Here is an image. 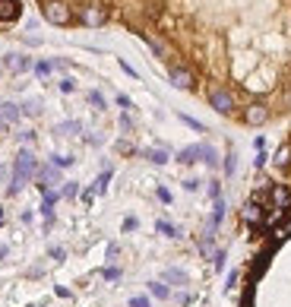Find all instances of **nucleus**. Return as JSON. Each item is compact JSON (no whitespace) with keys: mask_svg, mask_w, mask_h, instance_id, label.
<instances>
[{"mask_svg":"<svg viewBox=\"0 0 291 307\" xmlns=\"http://www.w3.org/2000/svg\"><path fill=\"white\" fill-rule=\"evenodd\" d=\"M73 165V155H54V168H70Z\"/></svg>","mask_w":291,"mask_h":307,"instance_id":"nucleus-19","label":"nucleus"},{"mask_svg":"<svg viewBox=\"0 0 291 307\" xmlns=\"http://www.w3.org/2000/svg\"><path fill=\"white\" fill-rule=\"evenodd\" d=\"M82 127H79V120H67V124H60L57 127V133H79Z\"/></svg>","mask_w":291,"mask_h":307,"instance_id":"nucleus-16","label":"nucleus"},{"mask_svg":"<svg viewBox=\"0 0 291 307\" xmlns=\"http://www.w3.org/2000/svg\"><path fill=\"white\" fill-rule=\"evenodd\" d=\"M82 23L86 26H101L105 23V10L101 7H86L82 10Z\"/></svg>","mask_w":291,"mask_h":307,"instance_id":"nucleus-9","label":"nucleus"},{"mask_svg":"<svg viewBox=\"0 0 291 307\" xmlns=\"http://www.w3.org/2000/svg\"><path fill=\"white\" fill-rule=\"evenodd\" d=\"M244 222H247L250 228H260V225H263V206H260L257 200H250V203L244 206Z\"/></svg>","mask_w":291,"mask_h":307,"instance_id":"nucleus-4","label":"nucleus"},{"mask_svg":"<svg viewBox=\"0 0 291 307\" xmlns=\"http://www.w3.org/2000/svg\"><path fill=\"white\" fill-rule=\"evenodd\" d=\"M225 171H228V174L234 171V155H228V158H225Z\"/></svg>","mask_w":291,"mask_h":307,"instance_id":"nucleus-36","label":"nucleus"},{"mask_svg":"<svg viewBox=\"0 0 291 307\" xmlns=\"http://www.w3.org/2000/svg\"><path fill=\"white\" fill-rule=\"evenodd\" d=\"M146 45H149V48H152V54H158V57H161V54H165V48H161V42H155V38H146Z\"/></svg>","mask_w":291,"mask_h":307,"instance_id":"nucleus-23","label":"nucleus"},{"mask_svg":"<svg viewBox=\"0 0 291 307\" xmlns=\"http://www.w3.org/2000/svg\"><path fill=\"white\" fill-rule=\"evenodd\" d=\"M120 67H123V73H127V76H136V70H133L130 64H127V60H120Z\"/></svg>","mask_w":291,"mask_h":307,"instance_id":"nucleus-33","label":"nucleus"},{"mask_svg":"<svg viewBox=\"0 0 291 307\" xmlns=\"http://www.w3.org/2000/svg\"><path fill=\"white\" fill-rule=\"evenodd\" d=\"M130 307H149V298H142V295H139V298L130 301Z\"/></svg>","mask_w":291,"mask_h":307,"instance_id":"nucleus-29","label":"nucleus"},{"mask_svg":"<svg viewBox=\"0 0 291 307\" xmlns=\"http://www.w3.org/2000/svg\"><path fill=\"white\" fill-rule=\"evenodd\" d=\"M203 161H206V165H209V168H215V165H218V155H215V149L203 146Z\"/></svg>","mask_w":291,"mask_h":307,"instance_id":"nucleus-17","label":"nucleus"},{"mask_svg":"<svg viewBox=\"0 0 291 307\" xmlns=\"http://www.w3.org/2000/svg\"><path fill=\"white\" fill-rule=\"evenodd\" d=\"M165 282H174V285H187V273H180V269H165Z\"/></svg>","mask_w":291,"mask_h":307,"instance_id":"nucleus-11","label":"nucleus"},{"mask_svg":"<svg viewBox=\"0 0 291 307\" xmlns=\"http://www.w3.org/2000/svg\"><path fill=\"white\" fill-rule=\"evenodd\" d=\"M101 276H105V279H120V269H114V266H108V269H105V273H101Z\"/></svg>","mask_w":291,"mask_h":307,"instance_id":"nucleus-27","label":"nucleus"},{"mask_svg":"<svg viewBox=\"0 0 291 307\" xmlns=\"http://www.w3.org/2000/svg\"><path fill=\"white\" fill-rule=\"evenodd\" d=\"M158 200H161V203H171V193H168L165 187H158Z\"/></svg>","mask_w":291,"mask_h":307,"instance_id":"nucleus-31","label":"nucleus"},{"mask_svg":"<svg viewBox=\"0 0 291 307\" xmlns=\"http://www.w3.org/2000/svg\"><path fill=\"white\" fill-rule=\"evenodd\" d=\"M16 16H19V4H16V0H0V19L13 23Z\"/></svg>","mask_w":291,"mask_h":307,"instance_id":"nucleus-8","label":"nucleus"},{"mask_svg":"<svg viewBox=\"0 0 291 307\" xmlns=\"http://www.w3.org/2000/svg\"><path fill=\"white\" fill-rule=\"evenodd\" d=\"M244 120L250 124V127H257V124H266V120H269V111H266L263 105H250L247 111H244Z\"/></svg>","mask_w":291,"mask_h":307,"instance_id":"nucleus-5","label":"nucleus"},{"mask_svg":"<svg viewBox=\"0 0 291 307\" xmlns=\"http://www.w3.org/2000/svg\"><path fill=\"white\" fill-rule=\"evenodd\" d=\"M158 231L165 234V238H177V228H174L171 222H158Z\"/></svg>","mask_w":291,"mask_h":307,"instance_id":"nucleus-18","label":"nucleus"},{"mask_svg":"<svg viewBox=\"0 0 291 307\" xmlns=\"http://www.w3.org/2000/svg\"><path fill=\"white\" fill-rule=\"evenodd\" d=\"M73 89H76V83H73L70 76H64L60 79V92H73Z\"/></svg>","mask_w":291,"mask_h":307,"instance_id":"nucleus-24","label":"nucleus"},{"mask_svg":"<svg viewBox=\"0 0 291 307\" xmlns=\"http://www.w3.org/2000/svg\"><path fill=\"white\" fill-rule=\"evenodd\" d=\"M23 111H26V114H38V101H26Z\"/></svg>","mask_w":291,"mask_h":307,"instance_id":"nucleus-26","label":"nucleus"},{"mask_svg":"<svg viewBox=\"0 0 291 307\" xmlns=\"http://www.w3.org/2000/svg\"><path fill=\"white\" fill-rule=\"evenodd\" d=\"M45 16H48V23H54V26H67L73 16H70V7L67 4H60V0H51V4L45 7Z\"/></svg>","mask_w":291,"mask_h":307,"instance_id":"nucleus-2","label":"nucleus"},{"mask_svg":"<svg viewBox=\"0 0 291 307\" xmlns=\"http://www.w3.org/2000/svg\"><path fill=\"white\" fill-rule=\"evenodd\" d=\"M209 196H215V200H218V196H222V187H218V184H215V180H212V184H209Z\"/></svg>","mask_w":291,"mask_h":307,"instance_id":"nucleus-30","label":"nucleus"},{"mask_svg":"<svg viewBox=\"0 0 291 307\" xmlns=\"http://www.w3.org/2000/svg\"><path fill=\"white\" fill-rule=\"evenodd\" d=\"M89 101H92L95 108H105V95H101V92H95V89L89 92Z\"/></svg>","mask_w":291,"mask_h":307,"instance_id":"nucleus-21","label":"nucleus"},{"mask_svg":"<svg viewBox=\"0 0 291 307\" xmlns=\"http://www.w3.org/2000/svg\"><path fill=\"white\" fill-rule=\"evenodd\" d=\"M19 114H23L19 105H13V101H4V105H0V117H4V124H16V120H19Z\"/></svg>","mask_w":291,"mask_h":307,"instance_id":"nucleus-7","label":"nucleus"},{"mask_svg":"<svg viewBox=\"0 0 291 307\" xmlns=\"http://www.w3.org/2000/svg\"><path fill=\"white\" fill-rule=\"evenodd\" d=\"M35 171H38V165H35V155H32L29 149H23L19 155H16L13 177H16V180H29V177H35Z\"/></svg>","mask_w":291,"mask_h":307,"instance_id":"nucleus-1","label":"nucleus"},{"mask_svg":"<svg viewBox=\"0 0 291 307\" xmlns=\"http://www.w3.org/2000/svg\"><path fill=\"white\" fill-rule=\"evenodd\" d=\"M199 155H203V146H187V149L177 152V161H180V165H193Z\"/></svg>","mask_w":291,"mask_h":307,"instance_id":"nucleus-10","label":"nucleus"},{"mask_svg":"<svg viewBox=\"0 0 291 307\" xmlns=\"http://www.w3.org/2000/svg\"><path fill=\"white\" fill-rule=\"evenodd\" d=\"M51 257L54 260H64V247H51Z\"/></svg>","mask_w":291,"mask_h":307,"instance_id":"nucleus-34","label":"nucleus"},{"mask_svg":"<svg viewBox=\"0 0 291 307\" xmlns=\"http://www.w3.org/2000/svg\"><path fill=\"white\" fill-rule=\"evenodd\" d=\"M0 222H4V209H0Z\"/></svg>","mask_w":291,"mask_h":307,"instance_id":"nucleus-39","label":"nucleus"},{"mask_svg":"<svg viewBox=\"0 0 291 307\" xmlns=\"http://www.w3.org/2000/svg\"><path fill=\"white\" fill-rule=\"evenodd\" d=\"M146 155H149V161H155V165H165V161H168V152H165V149H149Z\"/></svg>","mask_w":291,"mask_h":307,"instance_id":"nucleus-15","label":"nucleus"},{"mask_svg":"<svg viewBox=\"0 0 291 307\" xmlns=\"http://www.w3.org/2000/svg\"><path fill=\"white\" fill-rule=\"evenodd\" d=\"M51 70H54V67H51L48 60H41V64H35V73H38V76H48V73H51Z\"/></svg>","mask_w":291,"mask_h":307,"instance_id":"nucleus-22","label":"nucleus"},{"mask_svg":"<svg viewBox=\"0 0 291 307\" xmlns=\"http://www.w3.org/2000/svg\"><path fill=\"white\" fill-rule=\"evenodd\" d=\"M171 83H174L177 89H190V86H193L190 70H184V67H171Z\"/></svg>","mask_w":291,"mask_h":307,"instance_id":"nucleus-6","label":"nucleus"},{"mask_svg":"<svg viewBox=\"0 0 291 307\" xmlns=\"http://www.w3.org/2000/svg\"><path fill=\"white\" fill-rule=\"evenodd\" d=\"M7 254H10V250H7V244H0V260H4Z\"/></svg>","mask_w":291,"mask_h":307,"instance_id":"nucleus-37","label":"nucleus"},{"mask_svg":"<svg viewBox=\"0 0 291 307\" xmlns=\"http://www.w3.org/2000/svg\"><path fill=\"white\" fill-rule=\"evenodd\" d=\"M209 105L215 108L218 114H231L234 111V98H231V92H225V89H212V92H209Z\"/></svg>","mask_w":291,"mask_h":307,"instance_id":"nucleus-3","label":"nucleus"},{"mask_svg":"<svg viewBox=\"0 0 291 307\" xmlns=\"http://www.w3.org/2000/svg\"><path fill=\"white\" fill-rule=\"evenodd\" d=\"M76 193H79V187H76V184H73V180H70V184L64 187V196H76Z\"/></svg>","mask_w":291,"mask_h":307,"instance_id":"nucleus-28","label":"nucleus"},{"mask_svg":"<svg viewBox=\"0 0 291 307\" xmlns=\"http://www.w3.org/2000/svg\"><path fill=\"white\" fill-rule=\"evenodd\" d=\"M149 292H152L155 298H161V301H165V298H171V288H168L165 282H152V285H149Z\"/></svg>","mask_w":291,"mask_h":307,"instance_id":"nucleus-12","label":"nucleus"},{"mask_svg":"<svg viewBox=\"0 0 291 307\" xmlns=\"http://www.w3.org/2000/svg\"><path fill=\"white\" fill-rule=\"evenodd\" d=\"M184 187H187V190H196V187H199V180H196V177H190V180H184Z\"/></svg>","mask_w":291,"mask_h":307,"instance_id":"nucleus-35","label":"nucleus"},{"mask_svg":"<svg viewBox=\"0 0 291 307\" xmlns=\"http://www.w3.org/2000/svg\"><path fill=\"white\" fill-rule=\"evenodd\" d=\"M288 161H291V146L285 142V146L276 152V165H279V168H288Z\"/></svg>","mask_w":291,"mask_h":307,"instance_id":"nucleus-13","label":"nucleus"},{"mask_svg":"<svg viewBox=\"0 0 291 307\" xmlns=\"http://www.w3.org/2000/svg\"><path fill=\"white\" fill-rule=\"evenodd\" d=\"M108 180H111V171H105V174H98V180L92 184V193H105L108 190Z\"/></svg>","mask_w":291,"mask_h":307,"instance_id":"nucleus-14","label":"nucleus"},{"mask_svg":"<svg viewBox=\"0 0 291 307\" xmlns=\"http://www.w3.org/2000/svg\"><path fill=\"white\" fill-rule=\"evenodd\" d=\"M0 73H4V67H0Z\"/></svg>","mask_w":291,"mask_h":307,"instance_id":"nucleus-40","label":"nucleus"},{"mask_svg":"<svg viewBox=\"0 0 291 307\" xmlns=\"http://www.w3.org/2000/svg\"><path fill=\"white\" fill-rule=\"evenodd\" d=\"M180 120H184L187 127H193V130H203V124H199V120H193V117H187V114H180Z\"/></svg>","mask_w":291,"mask_h":307,"instance_id":"nucleus-25","label":"nucleus"},{"mask_svg":"<svg viewBox=\"0 0 291 307\" xmlns=\"http://www.w3.org/2000/svg\"><path fill=\"white\" fill-rule=\"evenodd\" d=\"M7 130V124H4V117H0V133H4Z\"/></svg>","mask_w":291,"mask_h":307,"instance_id":"nucleus-38","label":"nucleus"},{"mask_svg":"<svg viewBox=\"0 0 291 307\" xmlns=\"http://www.w3.org/2000/svg\"><path fill=\"white\" fill-rule=\"evenodd\" d=\"M117 105H120V108H133V101L127 98V95H117Z\"/></svg>","mask_w":291,"mask_h":307,"instance_id":"nucleus-32","label":"nucleus"},{"mask_svg":"<svg viewBox=\"0 0 291 307\" xmlns=\"http://www.w3.org/2000/svg\"><path fill=\"white\" fill-rule=\"evenodd\" d=\"M16 70H19V73H26V70H32V60H29V57H19V54H16Z\"/></svg>","mask_w":291,"mask_h":307,"instance_id":"nucleus-20","label":"nucleus"}]
</instances>
